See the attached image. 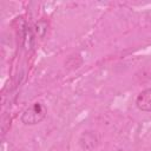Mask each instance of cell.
<instances>
[{
  "instance_id": "cell-1",
  "label": "cell",
  "mask_w": 151,
  "mask_h": 151,
  "mask_svg": "<svg viewBox=\"0 0 151 151\" xmlns=\"http://www.w3.org/2000/svg\"><path fill=\"white\" fill-rule=\"evenodd\" d=\"M47 110L44 104L37 101L28 106L21 114V123L25 125H35L45 119Z\"/></svg>"
},
{
  "instance_id": "cell-2",
  "label": "cell",
  "mask_w": 151,
  "mask_h": 151,
  "mask_svg": "<svg viewBox=\"0 0 151 151\" xmlns=\"http://www.w3.org/2000/svg\"><path fill=\"white\" fill-rule=\"evenodd\" d=\"M136 105L140 111L151 112V87L142 91L136 98Z\"/></svg>"
}]
</instances>
